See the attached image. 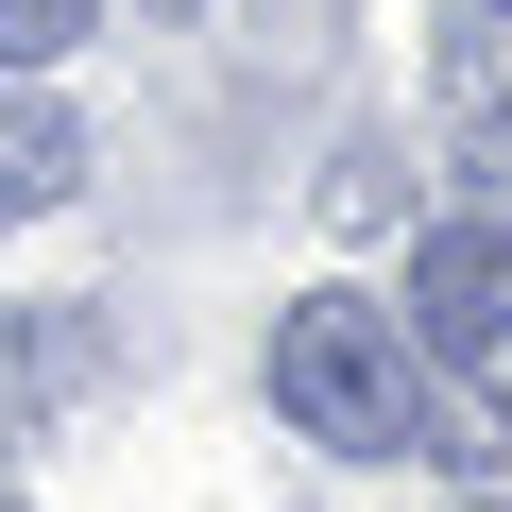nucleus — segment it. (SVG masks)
Here are the masks:
<instances>
[{"label": "nucleus", "mask_w": 512, "mask_h": 512, "mask_svg": "<svg viewBox=\"0 0 512 512\" xmlns=\"http://www.w3.org/2000/svg\"><path fill=\"white\" fill-rule=\"evenodd\" d=\"M69 35H86V0H0V69H52Z\"/></svg>", "instance_id": "39448f33"}, {"label": "nucleus", "mask_w": 512, "mask_h": 512, "mask_svg": "<svg viewBox=\"0 0 512 512\" xmlns=\"http://www.w3.org/2000/svg\"><path fill=\"white\" fill-rule=\"evenodd\" d=\"M461 86H478V120H512V0L461 18Z\"/></svg>", "instance_id": "20e7f679"}, {"label": "nucleus", "mask_w": 512, "mask_h": 512, "mask_svg": "<svg viewBox=\"0 0 512 512\" xmlns=\"http://www.w3.org/2000/svg\"><path fill=\"white\" fill-rule=\"evenodd\" d=\"M274 410H291L308 444H342V461L444 444V427L410 410V342H393V308H359V291H291V308H274Z\"/></svg>", "instance_id": "f257e3e1"}, {"label": "nucleus", "mask_w": 512, "mask_h": 512, "mask_svg": "<svg viewBox=\"0 0 512 512\" xmlns=\"http://www.w3.org/2000/svg\"><path fill=\"white\" fill-rule=\"evenodd\" d=\"M69 188H86V137L52 103H0V222H18V205H69Z\"/></svg>", "instance_id": "7ed1b4c3"}, {"label": "nucleus", "mask_w": 512, "mask_h": 512, "mask_svg": "<svg viewBox=\"0 0 512 512\" xmlns=\"http://www.w3.org/2000/svg\"><path fill=\"white\" fill-rule=\"evenodd\" d=\"M0 512H18V495H0Z\"/></svg>", "instance_id": "6e6552de"}, {"label": "nucleus", "mask_w": 512, "mask_h": 512, "mask_svg": "<svg viewBox=\"0 0 512 512\" xmlns=\"http://www.w3.org/2000/svg\"><path fill=\"white\" fill-rule=\"evenodd\" d=\"M154 18H205V0H154Z\"/></svg>", "instance_id": "423d86ee"}, {"label": "nucleus", "mask_w": 512, "mask_h": 512, "mask_svg": "<svg viewBox=\"0 0 512 512\" xmlns=\"http://www.w3.org/2000/svg\"><path fill=\"white\" fill-rule=\"evenodd\" d=\"M495 342H512V308H495Z\"/></svg>", "instance_id": "0eeeda50"}, {"label": "nucleus", "mask_w": 512, "mask_h": 512, "mask_svg": "<svg viewBox=\"0 0 512 512\" xmlns=\"http://www.w3.org/2000/svg\"><path fill=\"white\" fill-rule=\"evenodd\" d=\"M512 308V222H427L410 239V342H495Z\"/></svg>", "instance_id": "f03ea898"}]
</instances>
